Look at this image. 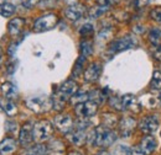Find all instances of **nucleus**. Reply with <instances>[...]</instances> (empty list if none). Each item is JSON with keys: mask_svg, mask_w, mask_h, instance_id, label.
Returning <instances> with one entry per match:
<instances>
[{"mask_svg": "<svg viewBox=\"0 0 161 155\" xmlns=\"http://www.w3.org/2000/svg\"><path fill=\"white\" fill-rule=\"evenodd\" d=\"M93 31H94L93 26H92L91 23H86V25H83V26H82V28L80 30V33L83 36V37H88L89 35H92V33H93Z\"/></svg>", "mask_w": 161, "mask_h": 155, "instance_id": "c85d7f7f", "label": "nucleus"}, {"mask_svg": "<svg viewBox=\"0 0 161 155\" xmlns=\"http://www.w3.org/2000/svg\"><path fill=\"white\" fill-rule=\"evenodd\" d=\"M68 155H82V154L78 153V152H71V153H68Z\"/></svg>", "mask_w": 161, "mask_h": 155, "instance_id": "79ce46f5", "label": "nucleus"}, {"mask_svg": "<svg viewBox=\"0 0 161 155\" xmlns=\"http://www.w3.org/2000/svg\"><path fill=\"white\" fill-rule=\"evenodd\" d=\"M48 154V148L45 144H36L34 147H30L25 155H47Z\"/></svg>", "mask_w": 161, "mask_h": 155, "instance_id": "412c9836", "label": "nucleus"}, {"mask_svg": "<svg viewBox=\"0 0 161 155\" xmlns=\"http://www.w3.org/2000/svg\"><path fill=\"white\" fill-rule=\"evenodd\" d=\"M58 22V18L55 14H47L43 15L35 21L34 23V31L35 32H45L48 30H52Z\"/></svg>", "mask_w": 161, "mask_h": 155, "instance_id": "39448f33", "label": "nucleus"}, {"mask_svg": "<svg viewBox=\"0 0 161 155\" xmlns=\"http://www.w3.org/2000/svg\"><path fill=\"white\" fill-rule=\"evenodd\" d=\"M18 148V143L14 138L8 137L3 142H0V154L1 155H11Z\"/></svg>", "mask_w": 161, "mask_h": 155, "instance_id": "2eb2a0df", "label": "nucleus"}, {"mask_svg": "<svg viewBox=\"0 0 161 155\" xmlns=\"http://www.w3.org/2000/svg\"><path fill=\"white\" fill-rule=\"evenodd\" d=\"M52 133H53V126L46 119L39 121L34 126V140L39 143L48 140L52 137Z\"/></svg>", "mask_w": 161, "mask_h": 155, "instance_id": "20e7f679", "label": "nucleus"}, {"mask_svg": "<svg viewBox=\"0 0 161 155\" xmlns=\"http://www.w3.org/2000/svg\"><path fill=\"white\" fill-rule=\"evenodd\" d=\"M86 12V8L80 4H73V5H69L67 9H66V18L71 21H77L80 20Z\"/></svg>", "mask_w": 161, "mask_h": 155, "instance_id": "ddd939ff", "label": "nucleus"}, {"mask_svg": "<svg viewBox=\"0 0 161 155\" xmlns=\"http://www.w3.org/2000/svg\"><path fill=\"white\" fill-rule=\"evenodd\" d=\"M159 118L156 116H147L145 118H142L139 124L140 129L142 131V133H146V134H153L158 131L159 128Z\"/></svg>", "mask_w": 161, "mask_h": 155, "instance_id": "1a4fd4ad", "label": "nucleus"}, {"mask_svg": "<svg viewBox=\"0 0 161 155\" xmlns=\"http://www.w3.org/2000/svg\"><path fill=\"white\" fill-rule=\"evenodd\" d=\"M136 127V121L131 117H124L119 123V129H120L121 137H130L133 134L134 129Z\"/></svg>", "mask_w": 161, "mask_h": 155, "instance_id": "9b49d317", "label": "nucleus"}, {"mask_svg": "<svg viewBox=\"0 0 161 155\" xmlns=\"http://www.w3.org/2000/svg\"><path fill=\"white\" fill-rule=\"evenodd\" d=\"M6 131L8 132H10V133H15L16 132V129H18V124L15 123V122H13V121H6Z\"/></svg>", "mask_w": 161, "mask_h": 155, "instance_id": "72a5a7b5", "label": "nucleus"}, {"mask_svg": "<svg viewBox=\"0 0 161 155\" xmlns=\"http://www.w3.org/2000/svg\"><path fill=\"white\" fill-rule=\"evenodd\" d=\"M155 58L158 59V60H160L161 62V47H159V48H156V51H155Z\"/></svg>", "mask_w": 161, "mask_h": 155, "instance_id": "4c0bfd02", "label": "nucleus"}, {"mask_svg": "<svg viewBox=\"0 0 161 155\" xmlns=\"http://www.w3.org/2000/svg\"><path fill=\"white\" fill-rule=\"evenodd\" d=\"M110 105H112V107H114L117 110H123L121 108V97H118V96L110 97Z\"/></svg>", "mask_w": 161, "mask_h": 155, "instance_id": "2f4dec72", "label": "nucleus"}, {"mask_svg": "<svg viewBox=\"0 0 161 155\" xmlns=\"http://www.w3.org/2000/svg\"><path fill=\"white\" fill-rule=\"evenodd\" d=\"M80 52H82V56L86 57V58H87L88 56H91L92 52H93L92 42H89V41H83V42L80 43Z\"/></svg>", "mask_w": 161, "mask_h": 155, "instance_id": "a878e982", "label": "nucleus"}, {"mask_svg": "<svg viewBox=\"0 0 161 155\" xmlns=\"http://www.w3.org/2000/svg\"><path fill=\"white\" fill-rule=\"evenodd\" d=\"M150 18L161 23V6H156L150 11Z\"/></svg>", "mask_w": 161, "mask_h": 155, "instance_id": "c756f323", "label": "nucleus"}, {"mask_svg": "<svg viewBox=\"0 0 161 155\" xmlns=\"http://www.w3.org/2000/svg\"><path fill=\"white\" fill-rule=\"evenodd\" d=\"M1 92H3L4 97L8 100H13V98L18 97V89L10 81H5L1 84Z\"/></svg>", "mask_w": 161, "mask_h": 155, "instance_id": "a211bd4d", "label": "nucleus"}, {"mask_svg": "<svg viewBox=\"0 0 161 155\" xmlns=\"http://www.w3.org/2000/svg\"><path fill=\"white\" fill-rule=\"evenodd\" d=\"M120 0H97L98 5L101 6H105V8H109V6H113V5H117Z\"/></svg>", "mask_w": 161, "mask_h": 155, "instance_id": "473e14b6", "label": "nucleus"}, {"mask_svg": "<svg viewBox=\"0 0 161 155\" xmlns=\"http://www.w3.org/2000/svg\"><path fill=\"white\" fill-rule=\"evenodd\" d=\"M77 91H78V85L76 81H73V80L64 81L60 86V89L57 90L56 95L53 96V100H52L53 101V108L57 111H61L64 107L66 102L68 100H71L75 94H77Z\"/></svg>", "mask_w": 161, "mask_h": 155, "instance_id": "f03ea898", "label": "nucleus"}, {"mask_svg": "<svg viewBox=\"0 0 161 155\" xmlns=\"http://www.w3.org/2000/svg\"><path fill=\"white\" fill-rule=\"evenodd\" d=\"M97 155H110L108 152H105V150H103V152H101V153H98Z\"/></svg>", "mask_w": 161, "mask_h": 155, "instance_id": "a19ab883", "label": "nucleus"}, {"mask_svg": "<svg viewBox=\"0 0 161 155\" xmlns=\"http://www.w3.org/2000/svg\"><path fill=\"white\" fill-rule=\"evenodd\" d=\"M5 1H6V0H0V5H1V4H5Z\"/></svg>", "mask_w": 161, "mask_h": 155, "instance_id": "a18cd8bd", "label": "nucleus"}, {"mask_svg": "<svg viewBox=\"0 0 161 155\" xmlns=\"http://www.w3.org/2000/svg\"><path fill=\"white\" fill-rule=\"evenodd\" d=\"M141 27H142V26H140V25H139V26H136V27L134 28V31H136V32H139V33H141V32L144 31V28H141Z\"/></svg>", "mask_w": 161, "mask_h": 155, "instance_id": "58836bf2", "label": "nucleus"}, {"mask_svg": "<svg viewBox=\"0 0 161 155\" xmlns=\"http://www.w3.org/2000/svg\"><path fill=\"white\" fill-rule=\"evenodd\" d=\"M117 124V117L114 115H110V113H107L103 116V126L107 127V128H113L114 126Z\"/></svg>", "mask_w": 161, "mask_h": 155, "instance_id": "393cba45", "label": "nucleus"}, {"mask_svg": "<svg viewBox=\"0 0 161 155\" xmlns=\"http://www.w3.org/2000/svg\"><path fill=\"white\" fill-rule=\"evenodd\" d=\"M47 155H64L62 152H53V153H51V154H47Z\"/></svg>", "mask_w": 161, "mask_h": 155, "instance_id": "ea45409f", "label": "nucleus"}, {"mask_svg": "<svg viewBox=\"0 0 161 155\" xmlns=\"http://www.w3.org/2000/svg\"><path fill=\"white\" fill-rule=\"evenodd\" d=\"M66 1H67L68 4H71V5H73V4L76 2V0H66Z\"/></svg>", "mask_w": 161, "mask_h": 155, "instance_id": "37998d69", "label": "nucleus"}, {"mask_svg": "<svg viewBox=\"0 0 161 155\" xmlns=\"http://www.w3.org/2000/svg\"><path fill=\"white\" fill-rule=\"evenodd\" d=\"M24 23H25V21H24L22 19H20V18H15V19H13L10 22H9V25H8L9 33H10L11 36H18L21 31H22Z\"/></svg>", "mask_w": 161, "mask_h": 155, "instance_id": "6ab92c4d", "label": "nucleus"}, {"mask_svg": "<svg viewBox=\"0 0 161 155\" xmlns=\"http://www.w3.org/2000/svg\"><path fill=\"white\" fill-rule=\"evenodd\" d=\"M108 9H109V8L101 6V5H98V6H96V8H92L91 11H89V18H91V19H97V18H99L101 15H103Z\"/></svg>", "mask_w": 161, "mask_h": 155, "instance_id": "bb28decb", "label": "nucleus"}, {"mask_svg": "<svg viewBox=\"0 0 161 155\" xmlns=\"http://www.w3.org/2000/svg\"><path fill=\"white\" fill-rule=\"evenodd\" d=\"M134 46H136V39H134L130 36H125V37H121L115 41H113L110 44H109V52L110 53H118L121 51H125V49H129V48H133Z\"/></svg>", "mask_w": 161, "mask_h": 155, "instance_id": "0eeeda50", "label": "nucleus"}, {"mask_svg": "<svg viewBox=\"0 0 161 155\" xmlns=\"http://www.w3.org/2000/svg\"><path fill=\"white\" fill-rule=\"evenodd\" d=\"M156 145H158L156 139L153 136H145L140 142V149L144 152V154L146 155L153 154L156 149Z\"/></svg>", "mask_w": 161, "mask_h": 155, "instance_id": "4468645a", "label": "nucleus"}, {"mask_svg": "<svg viewBox=\"0 0 161 155\" xmlns=\"http://www.w3.org/2000/svg\"><path fill=\"white\" fill-rule=\"evenodd\" d=\"M3 110L5 111V113L8 115V116H14L16 112H18V107H16V105L13 102V100H4L3 101Z\"/></svg>", "mask_w": 161, "mask_h": 155, "instance_id": "4be33fe9", "label": "nucleus"}, {"mask_svg": "<svg viewBox=\"0 0 161 155\" xmlns=\"http://www.w3.org/2000/svg\"><path fill=\"white\" fill-rule=\"evenodd\" d=\"M26 106L29 110L36 112V113H43V112H47L50 111L51 108H53V101L52 98L47 96H31L29 97L26 101H25Z\"/></svg>", "mask_w": 161, "mask_h": 155, "instance_id": "7ed1b4c3", "label": "nucleus"}, {"mask_svg": "<svg viewBox=\"0 0 161 155\" xmlns=\"http://www.w3.org/2000/svg\"><path fill=\"white\" fill-rule=\"evenodd\" d=\"M144 102L147 107L150 108H156V107H160V103H161V100L156 98L155 96H151V95H146L144 97Z\"/></svg>", "mask_w": 161, "mask_h": 155, "instance_id": "b1692460", "label": "nucleus"}, {"mask_svg": "<svg viewBox=\"0 0 161 155\" xmlns=\"http://www.w3.org/2000/svg\"><path fill=\"white\" fill-rule=\"evenodd\" d=\"M86 63V57H83V56H80V58L77 59V62H76V65H75V70H73V73L76 74V75H78L80 72H82V69H83V64Z\"/></svg>", "mask_w": 161, "mask_h": 155, "instance_id": "7c9ffc66", "label": "nucleus"}, {"mask_svg": "<svg viewBox=\"0 0 161 155\" xmlns=\"http://www.w3.org/2000/svg\"><path fill=\"white\" fill-rule=\"evenodd\" d=\"M117 139V134L110 128H107L104 126L94 128L89 136H88V143L93 147L98 148H107L110 147Z\"/></svg>", "mask_w": 161, "mask_h": 155, "instance_id": "f257e3e1", "label": "nucleus"}, {"mask_svg": "<svg viewBox=\"0 0 161 155\" xmlns=\"http://www.w3.org/2000/svg\"><path fill=\"white\" fill-rule=\"evenodd\" d=\"M128 155H145V154H144V152L141 149H139V148H131V149H129Z\"/></svg>", "mask_w": 161, "mask_h": 155, "instance_id": "c9c22d12", "label": "nucleus"}, {"mask_svg": "<svg viewBox=\"0 0 161 155\" xmlns=\"http://www.w3.org/2000/svg\"><path fill=\"white\" fill-rule=\"evenodd\" d=\"M102 72V67L99 63L94 62L92 64H89V67L86 69L84 72V80L88 81V82H94L99 79V75H101Z\"/></svg>", "mask_w": 161, "mask_h": 155, "instance_id": "f8f14e48", "label": "nucleus"}, {"mask_svg": "<svg viewBox=\"0 0 161 155\" xmlns=\"http://www.w3.org/2000/svg\"><path fill=\"white\" fill-rule=\"evenodd\" d=\"M87 139H88V136H87L86 129H80V128H77V127H76V129L69 134V140H71V143L75 144V145H78V147L83 145Z\"/></svg>", "mask_w": 161, "mask_h": 155, "instance_id": "f3484780", "label": "nucleus"}, {"mask_svg": "<svg viewBox=\"0 0 161 155\" xmlns=\"http://www.w3.org/2000/svg\"><path fill=\"white\" fill-rule=\"evenodd\" d=\"M140 105L138 103L135 96L133 95H124L121 97V108L123 110H130L133 112H139L140 111Z\"/></svg>", "mask_w": 161, "mask_h": 155, "instance_id": "dca6fc26", "label": "nucleus"}, {"mask_svg": "<svg viewBox=\"0 0 161 155\" xmlns=\"http://www.w3.org/2000/svg\"><path fill=\"white\" fill-rule=\"evenodd\" d=\"M160 100H161V97H160Z\"/></svg>", "mask_w": 161, "mask_h": 155, "instance_id": "49530a36", "label": "nucleus"}, {"mask_svg": "<svg viewBox=\"0 0 161 155\" xmlns=\"http://www.w3.org/2000/svg\"><path fill=\"white\" fill-rule=\"evenodd\" d=\"M75 112L76 115L80 117V118H91L93 117L97 112H98V103L94 102V101H86V102H82V103H78L76 105L75 107Z\"/></svg>", "mask_w": 161, "mask_h": 155, "instance_id": "423d86ee", "label": "nucleus"}, {"mask_svg": "<svg viewBox=\"0 0 161 155\" xmlns=\"http://www.w3.org/2000/svg\"><path fill=\"white\" fill-rule=\"evenodd\" d=\"M37 1L39 0H22V4L26 8H32V6H35L37 4Z\"/></svg>", "mask_w": 161, "mask_h": 155, "instance_id": "e433bc0d", "label": "nucleus"}, {"mask_svg": "<svg viewBox=\"0 0 161 155\" xmlns=\"http://www.w3.org/2000/svg\"><path fill=\"white\" fill-rule=\"evenodd\" d=\"M15 12V6L13 4H9V2H5V4H1L0 5V15L4 16V18H10L13 16Z\"/></svg>", "mask_w": 161, "mask_h": 155, "instance_id": "5701e85b", "label": "nucleus"}, {"mask_svg": "<svg viewBox=\"0 0 161 155\" xmlns=\"http://www.w3.org/2000/svg\"><path fill=\"white\" fill-rule=\"evenodd\" d=\"M149 2H150V0H133L134 6H135V8H138V9H141V8L146 6Z\"/></svg>", "mask_w": 161, "mask_h": 155, "instance_id": "f704fd0d", "label": "nucleus"}, {"mask_svg": "<svg viewBox=\"0 0 161 155\" xmlns=\"http://www.w3.org/2000/svg\"><path fill=\"white\" fill-rule=\"evenodd\" d=\"M19 142L25 148L31 145V143L34 142V126H31L30 123H26L21 128L19 133Z\"/></svg>", "mask_w": 161, "mask_h": 155, "instance_id": "9d476101", "label": "nucleus"}, {"mask_svg": "<svg viewBox=\"0 0 161 155\" xmlns=\"http://www.w3.org/2000/svg\"><path fill=\"white\" fill-rule=\"evenodd\" d=\"M149 41L155 47H161V30L160 28H151L149 32Z\"/></svg>", "mask_w": 161, "mask_h": 155, "instance_id": "aec40b11", "label": "nucleus"}, {"mask_svg": "<svg viewBox=\"0 0 161 155\" xmlns=\"http://www.w3.org/2000/svg\"><path fill=\"white\" fill-rule=\"evenodd\" d=\"M53 123L56 126V128L62 132V133H69L73 129V119L69 115H58L55 117Z\"/></svg>", "mask_w": 161, "mask_h": 155, "instance_id": "6e6552de", "label": "nucleus"}, {"mask_svg": "<svg viewBox=\"0 0 161 155\" xmlns=\"http://www.w3.org/2000/svg\"><path fill=\"white\" fill-rule=\"evenodd\" d=\"M150 86L153 89H161V73L160 72H155L153 79H151V82H150Z\"/></svg>", "mask_w": 161, "mask_h": 155, "instance_id": "cd10ccee", "label": "nucleus"}, {"mask_svg": "<svg viewBox=\"0 0 161 155\" xmlns=\"http://www.w3.org/2000/svg\"><path fill=\"white\" fill-rule=\"evenodd\" d=\"M1 59H3V49H1V47H0V62H1Z\"/></svg>", "mask_w": 161, "mask_h": 155, "instance_id": "c03bdc74", "label": "nucleus"}]
</instances>
